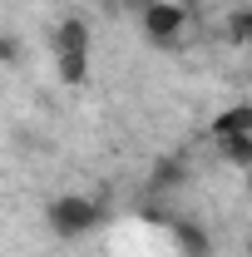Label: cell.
<instances>
[{"label": "cell", "mask_w": 252, "mask_h": 257, "mask_svg": "<svg viewBox=\"0 0 252 257\" xmlns=\"http://www.w3.org/2000/svg\"><path fill=\"white\" fill-rule=\"evenodd\" d=\"M55 69L69 89H79L89 79V25L79 15H64L55 25Z\"/></svg>", "instance_id": "1"}, {"label": "cell", "mask_w": 252, "mask_h": 257, "mask_svg": "<svg viewBox=\"0 0 252 257\" xmlns=\"http://www.w3.org/2000/svg\"><path fill=\"white\" fill-rule=\"evenodd\" d=\"M99 218H104V208L84 193H60V198L45 203V223L55 237H89L99 227Z\"/></svg>", "instance_id": "2"}, {"label": "cell", "mask_w": 252, "mask_h": 257, "mask_svg": "<svg viewBox=\"0 0 252 257\" xmlns=\"http://www.w3.org/2000/svg\"><path fill=\"white\" fill-rule=\"evenodd\" d=\"M139 25H144V35L154 45H173L178 35L188 30V5L183 0H149L139 10Z\"/></svg>", "instance_id": "3"}, {"label": "cell", "mask_w": 252, "mask_h": 257, "mask_svg": "<svg viewBox=\"0 0 252 257\" xmlns=\"http://www.w3.org/2000/svg\"><path fill=\"white\" fill-rule=\"evenodd\" d=\"M213 144H227V139H247L252 134V104H227L213 114Z\"/></svg>", "instance_id": "4"}, {"label": "cell", "mask_w": 252, "mask_h": 257, "mask_svg": "<svg viewBox=\"0 0 252 257\" xmlns=\"http://www.w3.org/2000/svg\"><path fill=\"white\" fill-rule=\"evenodd\" d=\"M173 242H178V252H183V257H213V237H208V227L193 223V218H173Z\"/></svg>", "instance_id": "5"}, {"label": "cell", "mask_w": 252, "mask_h": 257, "mask_svg": "<svg viewBox=\"0 0 252 257\" xmlns=\"http://www.w3.org/2000/svg\"><path fill=\"white\" fill-rule=\"evenodd\" d=\"M188 178V163L183 159H158V168H154V188H178Z\"/></svg>", "instance_id": "6"}, {"label": "cell", "mask_w": 252, "mask_h": 257, "mask_svg": "<svg viewBox=\"0 0 252 257\" xmlns=\"http://www.w3.org/2000/svg\"><path fill=\"white\" fill-rule=\"evenodd\" d=\"M222 163H232V168H252V134L247 139H227V144H218Z\"/></svg>", "instance_id": "7"}, {"label": "cell", "mask_w": 252, "mask_h": 257, "mask_svg": "<svg viewBox=\"0 0 252 257\" xmlns=\"http://www.w3.org/2000/svg\"><path fill=\"white\" fill-rule=\"evenodd\" d=\"M227 35H232L237 45H247V50H252V10H232V20H227Z\"/></svg>", "instance_id": "8"}, {"label": "cell", "mask_w": 252, "mask_h": 257, "mask_svg": "<svg viewBox=\"0 0 252 257\" xmlns=\"http://www.w3.org/2000/svg\"><path fill=\"white\" fill-rule=\"evenodd\" d=\"M20 55V45H15V35H0V64H10Z\"/></svg>", "instance_id": "9"}, {"label": "cell", "mask_w": 252, "mask_h": 257, "mask_svg": "<svg viewBox=\"0 0 252 257\" xmlns=\"http://www.w3.org/2000/svg\"><path fill=\"white\" fill-rule=\"evenodd\" d=\"M124 5H129V10H144V5H149V0H124Z\"/></svg>", "instance_id": "10"}, {"label": "cell", "mask_w": 252, "mask_h": 257, "mask_svg": "<svg viewBox=\"0 0 252 257\" xmlns=\"http://www.w3.org/2000/svg\"><path fill=\"white\" fill-rule=\"evenodd\" d=\"M247 193H252V168H247Z\"/></svg>", "instance_id": "11"}]
</instances>
